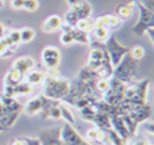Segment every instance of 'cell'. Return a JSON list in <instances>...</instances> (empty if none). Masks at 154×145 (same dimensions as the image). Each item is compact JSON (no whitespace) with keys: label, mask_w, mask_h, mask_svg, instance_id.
I'll return each mask as SVG.
<instances>
[{"label":"cell","mask_w":154,"mask_h":145,"mask_svg":"<svg viewBox=\"0 0 154 145\" xmlns=\"http://www.w3.org/2000/svg\"><path fill=\"white\" fill-rule=\"evenodd\" d=\"M69 90H70V81L61 77V76H58V77L45 76V79L42 81V95L51 100L61 102L68 95Z\"/></svg>","instance_id":"cell-1"},{"label":"cell","mask_w":154,"mask_h":145,"mask_svg":"<svg viewBox=\"0 0 154 145\" xmlns=\"http://www.w3.org/2000/svg\"><path fill=\"white\" fill-rule=\"evenodd\" d=\"M138 71V64L137 60H134L130 54H126L120 62L114 67V72H112V77L118 79L119 81H122L123 84H130L134 81V77L137 75Z\"/></svg>","instance_id":"cell-2"},{"label":"cell","mask_w":154,"mask_h":145,"mask_svg":"<svg viewBox=\"0 0 154 145\" xmlns=\"http://www.w3.org/2000/svg\"><path fill=\"white\" fill-rule=\"evenodd\" d=\"M150 80L145 79L141 81H133L125 87V99L130 100L138 105H146L147 103V91H149Z\"/></svg>","instance_id":"cell-3"},{"label":"cell","mask_w":154,"mask_h":145,"mask_svg":"<svg viewBox=\"0 0 154 145\" xmlns=\"http://www.w3.org/2000/svg\"><path fill=\"white\" fill-rule=\"evenodd\" d=\"M137 5H138L139 16L133 27V33L138 37H142L143 34H146L149 29H154V12L145 8L139 2H137Z\"/></svg>","instance_id":"cell-4"},{"label":"cell","mask_w":154,"mask_h":145,"mask_svg":"<svg viewBox=\"0 0 154 145\" xmlns=\"http://www.w3.org/2000/svg\"><path fill=\"white\" fill-rule=\"evenodd\" d=\"M104 48H106V52L109 57V61H111L112 67H116L120 62V60L130 52V48L120 45L114 35H109V38L104 42Z\"/></svg>","instance_id":"cell-5"},{"label":"cell","mask_w":154,"mask_h":145,"mask_svg":"<svg viewBox=\"0 0 154 145\" xmlns=\"http://www.w3.org/2000/svg\"><path fill=\"white\" fill-rule=\"evenodd\" d=\"M41 61H42L43 67L46 68V71L58 69V67L61 65V61H62L61 49L53 45L45 46L42 53H41Z\"/></svg>","instance_id":"cell-6"},{"label":"cell","mask_w":154,"mask_h":145,"mask_svg":"<svg viewBox=\"0 0 154 145\" xmlns=\"http://www.w3.org/2000/svg\"><path fill=\"white\" fill-rule=\"evenodd\" d=\"M91 52L89 56H88V61H87V67L91 68L92 71H96L100 64L104 61L107 56L106 48H104V43L99 42V41H91Z\"/></svg>","instance_id":"cell-7"},{"label":"cell","mask_w":154,"mask_h":145,"mask_svg":"<svg viewBox=\"0 0 154 145\" xmlns=\"http://www.w3.org/2000/svg\"><path fill=\"white\" fill-rule=\"evenodd\" d=\"M58 138L65 145H81L84 143V138L76 132L73 125H69V124H65L58 130Z\"/></svg>","instance_id":"cell-8"},{"label":"cell","mask_w":154,"mask_h":145,"mask_svg":"<svg viewBox=\"0 0 154 145\" xmlns=\"http://www.w3.org/2000/svg\"><path fill=\"white\" fill-rule=\"evenodd\" d=\"M68 4L70 5V10L76 11L77 16L80 19H89L92 15V7L85 0H66Z\"/></svg>","instance_id":"cell-9"},{"label":"cell","mask_w":154,"mask_h":145,"mask_svg":"<svg viewBox=\"0 0 154 145\" xmlns=\"http://www.w3.org/2000/svg\"><path fill=\"white\" fill-rule=\"evenodd\" d=\"M109 122H111V129L114 130L116 134H119L123 140L127 143L128 138H131L130 133H128V129L126 128L125 122H123L122 117L120 115H112L109 117Z\"/></svg>","instance_id":"cell-10"},{"label":"cell","mask_w":154,"mask_h":145,"mask_svg":"<svg viewBox=\"0 0 154 145\" xmlns=\"http://www.w3.org/2000/svg\"><path fill=\"white\" fill-rule=\"evenodd\" d=\"M42 107H43V95H39V96L31 98L22 109H23V113L26 115L31 117V115H35V114H39Z\"/></svg>","instance_id":"cell-11"},{"label":"cell","mask_w":154,"mask_h":145,"mask_svg":"<svg viewBox=\"0 0 154 145\" xmlns=\"http://www.w3.org/2000/svg\"><path fill=\"white\" fill-rule=\"evenodd\" d=\"M64 23V19L58 15H50L46 18L42 23V30L43 33H56L61 30V26Z\"/></svg>","instance_id":"cell-12"},{"label":"cell","mask_w":154,"mask_h":145,"mask_svg":"<svg viewBox=\"0 0 154 145\" xmlns=\"http://www.w3.org/2000/svg\"><path fill=\"white\" fill-rule=\"evenodd\" d=\"M12 67L16 68V69H18L19 72H22L23 75H26L27 72H30L31 69H34L35 61L29 56H22V57H19V58H16L15 61H14Z\"/></svg>","instance_id":"cell-13"},{"label":"cell","mask_w":154,"mask_h":145,"mask_svg":"<svg viewBox=\"0 0 154 145\" xmlns=\"http://www.w3.org/2000/svg\"><path fill=\"white\" fill-rule=\"evenodd\" d=\"M23 77H24L23 73L19 72L16 68L11 67L10 71H8V72L5 73V76L3 77V84H4V86L14 87V86H16V84L22 83V81H23Z\"/></svg>","instance_id":"cell-14"},{"label":"cell","mask_w":154,"mask_h":145,"mask_svg":"<svg viewBox=\"0 0 154 145\" xmlns=\"http://www.w3.org/2000/svg\"><path fill=\"white\" fill-rule=\"evenodd\" d=\"M137 5L135 0H131V2H127L125 4H118L116 8H115V15L118 16L119 19H128L131 18L134 12V7Z\"/></svg>","instance_id":"cell-15"},{"label":"cell","mask_w":154,"mask_h":145,"mask_svg":"<svg viewBox=\"0 0 154 145\" xmlns=\"http://www.w3.org/2000/svg\"><path fill=\"white\" fill-rule=\"evenodd\" d=\"M112 72H114V67H112L111 61H109V57H108V54H107L104 61L100 64V67L95 71L96 77L97 79H109V77H112Z\"/></svg>","instance_id":"cell-16"},{"label":"cell","mask_w":154,"mask_h":145,"mask_svg":"<svg viewBox=\"0 0 154 145\" xmlns=\"http://www.w3.org/2000/svg\"><path fill=\"white\" fill-rule=\"evenodd\" d=\"M46 73L41 72V71H35V69H31L30 72H27L26 75H24L23 77V81L24 83H27L29 86H31L32 88H34L35 86H39V84H42L43 79H45Z\"/></svg>","instance_id":"cell-17"},{"label":"cell","mask_w":154,"mask_h":145,"mask_svg":"<svg viewBox=\"0 0 154 145\" xmlns=\"http://www.w3.org/2000/svg\"><path fill=\"white\" fill-rule=\"evenodd\" d=\"M96 79L97 77H96L95 71H92L91 68H88L87 65H85V67H82L81 69H80L76 80L80 81V83H82V84H93Z\"/></svg>","instance_id":"cell-18"},{"label":"cell","mask_w":154,"mask_h":145,"mask_svg":"<svg viewBox=\"0 0 154 145\" xmlns=\"http://www.w3.org/2000/svg\"><path fill=\"white\" fill-rule=\"evenodd\" d=\"M92 124L95 125L97 129L100 130H109L111 129V122H109V117L103 113H96L95 118H93Z\"/></svg>","instance_id":"cell-19"},{"label":"cell","mask_w":154,"mask_h":145,"mask_svg":"<svg viewBox=\"0 0 154 145\" xmlns=\"http://www.w3.org/2000/svg\"><path fill=\"white\" fill-rule=\"evenodd\" d=\"M0 103H2L8 111H20L22 110L20 103H19L14 96H5V95H2V96H0Z\"/></svg>","instance_id":"cell-20"},{"label":"cell","mask_w":154,"mask_h":145,"mask_svg":"<svg viewBox=\"0 0 154 145\" xmlns=\"http://www.w3.org/2000/svg\"><path fill=\"white\" fill-rule=\"evenodd\" d=\"M72 37H73V41H75V43H82V45H89L91 41H92V38H91V34H88V33L85 31H81V30L76 29V27H73L72 29Z\"/></svg>","instance_id":"cell-21"},{"label":"cell","mask_w":154,"mask_h":145,"mask_svg":"<svg viewBox=\"0 0 154 145\" xmlns=\"http://www.w3.org/2000/svg\"><path fill=\"white\" fill-rule=\"evenodd\" d=\"M19 114H20V111H8L5 115L0 117V122H2V125L4 126L5 130L11 129V128L14 126V124L16 122Z\"/></svg>","instance_id":"cell-22"},{"label":"cell","mask_w":154,"mask_h":145,"mask_svg":"<svg viewBox=\"0 0 154 145\" xmlns=\"http://www.w3.org/2000/svg\"><path fill=\"white\" fill-rule=\"evenodd\" d=\"M60 111H61V119H65L66 124H69V125H75V122H76L75 115H73L72 110L65 103L60 102Z\"/></svg>","instance_id":"cell-23"},{"label":"cell","mask_w":154,"mask_h":145,"mask_svg":"<svg viewBox=\"0 0 154 145\" xmlns=\"http://www.w3.org/2000/svg\"><path fill=\"white\" fill-rule=\"evenodd\" d=\"M19 35H20V42L29 43L35 38V31L31 27H23L19 30Z\"/></svg>","instance_id":"cell-24"},{"label":"cell","mask_w":154,"mask_h":145,"mask_svg":"<svg viewBox=\"0 0 154 145\" xmlns=\"http://www.w3.org/2000/svg\"><path fill=\"white\" fill-rule=\"evenodd\" d=\"M76 29L91 34V33L95 30V24H93L92 19H80V20L77 22V24H76Z\"/></svg>","instance_id":"cell-25"},{"label":"cell","mask_w":154,"mask_h":145,"mask_svg":"<svg viewBox=\"0 0 154 145\" xmlns=\"http://www.w3.org/2000/svg\"><path fill=\"white\" fill-rule=\"evenodd\" d=\"M93 35H95V38L99 41V42L104 43L107 39L109 38V35H111V33H109L108 29H104V27H96L95 30H93Z\"/></svg>","instance_id":"cell-26"},{"label":"cell","mask_w":154,"mask_h":145,"mask_svg":"<svg viewBox=\"0 0 154 145\" xmlns=\"http://www.w3.org/2000/svg\"><path fill=\"white\" fill-rule=\"evenodd\" d=\"M12 90H14V96H16V95H27L30 92H32V87L29 86L27 83H24V81L14 86Z\"/></svg>","instance_id":"cell-27"},{"label":"cell","mask_w":154,"mask_h":145,"mask_svg":"<svg viewBox=\"0 0 154 145\" xmlns=\"http://www.w3.org/2000/svg\"><path fill=\"white\" fill-rule=\"evenodd\" d=\"M107 138H108L109 145H127V143L119 134H116L112 129L107 130Z\"/></svg>","instance_id":"cell-28"},{"label":"cell","mask_w":154,"mask_h":145,"mask_svg":"<svg viewBox=\"0 0 154 145\" xmlns=\"http://www.w3.org/2000/svg\"><path fill=\"white\" fill-rule=\"evenodd\" d=\"M79 111H80V115H81V118L84 119V121H88V122H92L93 118H95V115H96V110L93 109L92 105L87 106V107L81 109V110H79Z\"/></svg>","instance_id":"cell-29"},{"label":"cell","mask_w":154,"mask_h":145,"mask_svg":"<svg viewBox=\"0 0 154 145\" xmlns=\"http://www.w3.org/2000/svg\"><path fill=\"white\" fill-rule=\"evenodd\" d=\"M96 100V98L93 96H88V95H85V96H81L80 99L76 100V103L73 105V107L77 109V110H81V109L87 107V106H91L93 102Z\"/></svg>","instance_id":"cell-30"},{"label":"cell","mask_w":154,"mask_h":145,"mask_svg":"<svg viewBox=\"0 0 154 145\" xmlns=\"http://www.w3.org/2000/svg\"><path fill=\"white\" fill-rule=\"evenodd\" d=\"M95 88L100 95L107 92L109 90V79H96L95 80Z\"/></svg>","instance_id":"cell-31"},{"label":"cell","mask_w":154,"mask_h":145,"mask_svg":"<svg viewBox=\"0 0 154 145\" xmlns=\"http://www.w3.org/2000/svg\"><path fill=\"white\" fill-rule=\"evenodd\" d=\"M120 24H122V19H119L116 15L107 14V27H108V30L118 29V27H120Z\"/></svg>","instance_id":"cell-32"},{"label":"cell","mask_w":154,"mask_h":145,"mask_svg":"<svg viewBox=\"0 0 154 145\" xmlns=\"http://www.w3.org/2000/svg\"><path fill=\"white\" fill-rule=\"evenodd\" d=\"M128 54H130L131 57H133L134 60H141V58H143V56H145V48L143 46H141V45H135V46H133V48H130V52H128Z\"/></svg>","instance_id":"cell-33"},{"label":"cell","mask_w":154,"mask_h":145,"mask_svg":"<svg viewBox=\"0 0 154 145\" xmlns=\"http://www.w3.org/2000/svg\"><path fill=\"white\" fill-rule=\"evenodd\" d=\"M65 23L70 27H76L77 22H79V16H77V12L73 10H69L66 14H65Z\"/></svg>","instance_id":"cell-34"},{"label":"cell","mask_w":154,"mask_h":145,"mask_svg":"<svg viewBox=\"0 0 154 145\" xmlns=\"http://www.w3.org/2000/svg\"><path fill=\"white\" fill-rule=\"evenodd\" d=\"M4 37H7L8 39L11 41L12 43H15V45H19L20 43V35H19V30H5V34Z\"/></svg>","instance_id":"cell-35"},{"label":"cell","mask_w":154,"mask_h":145,"mask_svg":"<svg viewBox=\"0 0 154 145\" xmlns=\"http://www.w3.org/2000/svg\"><path fill=\"white\" fill-rule=\"evenodd\" d=\"M72 31V30H70ZM68 31V33H61V35H60V42L62 43L64 46H70L75 43V41H73V37H72V33Z\"/></svg>","instance_id":"cell-36"},{"label":"cell","mask_w":154,"mask_h":145,"mask_svg":"<svg viewBox=\"0 0 154 145\" xmlns=\"http://www.w3.org/2000/svg\"><path fill=\"white\" fill-rule=\"evenodd\" d=\"M39 7V2L38 0H24L23 8L27 11H37Z\"/></svg>","instance_id":"cell-37"},{"label":"cell","mask_w":154,"mask_h":145,"mask_svg":"<svg viewBox=\"0 0 154 145\" xmlns=\"http://www.w3.org/2000/svg\"><path fill=\"white\" fill-rule=\"evenodd\" d=\"M97 132H99L97 128H92V129L87 130V134H85V137H87L89 141H96V140H97Z\"/></svg>","instance_id":"cell-38"},{"label":"cell","mask_w":154,"mask_h":145,"mask_svg":"<svg viewBox=\"0 0 154 145\" xmlns=\"http://www.w3.org/2000/svg\"><path fill=\"white\" fill-rule=\"evenodd\" d=\"M23 140L24 145H42V143H41V138H30V137H24L22 138Z\"/></svg>","instance_id":"cell-39"},{"label":"cell","mask_w":154,"mask_h":145,"mask_svg":"<svg viewBox=\"0 0 154 145\" xmlns=\"http://www.w3.org/2000/svg\"><path fill=\"white\" fill-rule=\"evenodd\" d=\"M11 52H8L7 46H5V43L3 42V39H0V57H8L11 56Z\"/></svg>","instance_id":"cell-40"},{"label":"cell","mask_w":154,"mask_h":145,"mask_svg":"<svg viewBox=\"0 0 154 145\" xmlns=\"http://www.w3.org/2000/svg\"><path fill=\"white\" fill-rule=\"evenodd\" d=\"M139 3H141L145 8H147L149 11H153L154 12V0H141Z\"/></svg>","instance_id":"cell-41"},{"label":"cell","mask_w":154,"mask_h":145,"mask_svg":"<svg viewBox=\"0 0 154 145\" xmlns=\"http://www.w3.org/2000/svg\"><path fill=\"white\" fill-rule=\"evenodd\" d=\"M23 3L24 0H11V7L14 10H22L23 8Z\"/></svg>","instance_id":"cell-42"},{"label":"cell","mask_w":154,"mask_h":145,"mask_svg":"<svg viewBox=\"0 0 154 145\" xmlns=\"http://www.w3.org/2000/svg\"><path fill=\"white\" fill-rule=\"evenodd\" d=\"M131 145H153V143L147 140H135Z\"/></svg>","instance_id":"cell-43"},{"label":"cell","mask_w":154,"mask_h":145,"mask_svg":"<svg viewBox=\"0 0 154 145\" xmlns=\"http://www.w3.org/2000/svg\"><path fill=\"white\" fill-rule=\"evenodd\" d=\"M8 113V110L7 109L4 107V106L2 105V103H0V117H3V115H5V114Z\"/></svg>","instance_id":"cell-44"},{"label":"cell","mask_w":154,"mask_h":145,"mask_svg":"<svg viewBox=\"0 0 154 145\" xmlns=\"http://www.w3.org/2000/svg\"><path fill=\"white\" fill-rule=\"evenodd\" d=\"M4 34H5V27L3 26L2 23H0V39H2V38L4 37Z\"/></svg>","instance_id":"cell-45"},{"label":"cell","mask_w":154,"mask_h":145,"mask_svg":"<svg viewBox=\"0 0 154 145\" xmlns=\"http://www.w3.org/2000/svg\"><path fill=\"white\" fill-rule=\"evenodd\" d=\"M11 145H24V143H23V140H22V138H19V140L12 141V144H11Z\"/></svg>","instance_id":"cell-46"},{"label":"cell","mask_w":154,"mask_h":145,"mask_svg":"<svg viewBox=\"0 0 154 145\" xmlns=\"http://www.w3.org/2000/svg\"><path fill=\"white\" fill-rule=\"evenodd\" d=\"M0 132H5V129H4V126L2 125V122H0Z\"/></svg>","instance_id":"cell-47"},{"label":"cell","mask_w":154,"mask_h":145,"mask_svg":"<svg viewBox=\"0 0 154 145\" xmlns=\"http://www.w3.org/2000/svg\"><path fill=\"white\" fill-rule=\"evenodd\" d=\"M81 145H92V144H91L89 141H85V140H84V143H82Z\"/></svg>","instance_id":"cell-48"},{"label":"cell","mask_w":154,"mask_h":145,"mask_svg":"<svg viewBox=\"0 0 154 145\" xmlns=\"http://www.w3.org/2000/svg\"><path fill=\"white\" fill-rule=\"evenodd\" d=\"M4 5V0H0V7H3Z\"/></svg>","instance_id":"cell-49"}]
</instances>
